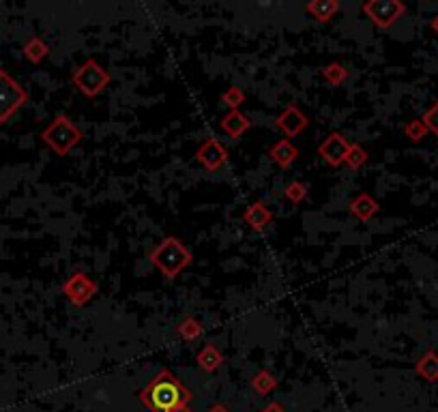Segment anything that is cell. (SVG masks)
Masks as SVG:
<instances>
[{"label": "cell", "instance_id": "obj_12", "mask_svg": "<svg viewBox=\"0 0 438 412\" xmlns=\"http://www.w3.org/2000/svg\"><path fill=\"white\" fill-rule=\"evenodd\" d=\"M219 127H221V131H224L228 137H232V140H239V137H241L245 131H249L252 121H249L241 110H230V112L221 118Z\"/></svg>", "mask_w": 438, "mask_h": 412}, {"label": "cell", "instance_id": "obj_10", "mask_svg": "<svg viewBox=\"0 0 438 412\" xmlns=\"http://www.w3.org/2000/svg\"><path fill=\"white\" fill-rule=\"evenodd\" d=\"M310 125V118L303 114L296 106H288L278 118H275V127L286 135V140L290 137H296L301 131H306Z\"/></svg>", "mask_w": 438, "mask_h": 412}, {"label": "cell", "instance_id": "obj_24", "mask_svg": "<svg viewBox=\"0 0 438 412\" xmlns=\"http://www.w3.org/2000/svg\"><path fill=\"white\" fill-rule=\"evenodd\" d=\"M221 103H226L230 110H239L243 103H245V92L239 86H230L228 90H224Z\"/></svg>", "mask_w": 438, "mask_h": 412}, {"label": "cell", "instance_id": "obj_1", "mask_svg": "<svg viewBox=\"0 0 438 412\" xmlns=\"http://www.w3.org/2000/svg\"><path fill=\"white\" fill-rule=\"evenodd\" d=\"M140 399L153 412H172L179 406H187L191 393L181 385L179 378H174V373L163 369L146 385V389L140 393Z\"/></svg>", "mask_w": 438, "mask_h": 412}, {"label": "cell", "instance_id": "obj_9", "mask_svg": "<svg viewBox=\"0 0 438 412\" xmlns=\"http://www.w3.org/2000/svg\"><path fill=\"white\" fill-rule=\"evenodd\" d=\"M196 161L207 172H217L228 161V149L217 140V137H209V140L202 142V146L196 151Z\"/></svg>", "mask_w": 438, "mask_h": 412}, {"label": "cell", "instance_id": "obj_6", "mask_svg": "<svg viewBox=\"0 0 438 412\" xmlns=\"http://www.w3.org/2000/svg\"><path fill=\"white\" fill-rule=\"evenodd\" d=\"M361 11L372 20L376 28H391L406 13V5L402 0H365Z\"/></svg>", "mask_w": 438, "mask_h": 412}, {"label": "cell", "instance_id": "obj_7", "mask_svg": "<svg viewBox=\"0 0 438 412\" xmlns=\"http://www.w3.org/2000/svg\"><path fill=\"white\" fill-rule=\"evenodd\" d=\"M350 144H353V142L346 140V135H344V133H340V131H331V133L324 137V140L320 142L318 155H320L329 165L338 167V165H342V163L346 161V155H348V151H350Z\"/></svg>", "mask_w": 438, "mask_h": 412}, {"label": "cell", "instance_id": "obj_8", "mask_svg": "<svg viewBox=\"0 0 438 412\" xmlns=\"http://www.w3.org/2000/svg\"><path fill=\"white\" fill-rule=\"evenodd\" d=\"M97 292V284L84 273H74L69 280L62 284V294L69 298L76 307L86 305Z\"/></svg>", "mask_w": 438, "mask_h": 412}, {"label": "cell", "instance_id": "obj_5", "mask_svg": "<svg viewBox=\"0 0 438 412\" xmlns=\"http://www.w3.org/2000/svg\"><path fill=\"white\" fill-rule=\"evenodd\" d=\"M26 101V88L18 80H13L5 69H0V125H5Z\"/></svg>", "mask_w": 438, "mask_h": 412}, {"label": "cell", "instance_id": "obj_27", "mask_svg": "<svg viewBox=\"0 0 438 412\" xmlns=\"http://www.w3.org/2000/svg\"><path fill=\"white\" fill-rule=\"evenodd\" d=\"M262 412H286V408L282 406V404H278V401H273V404H268Z\"/></svg>", "mask_w": 438, "mask_h": 412}, {"label": "cell", "instance_id": "obj_11", "mask_svg": "<svg viewBox=\"0 0 438 412\" xmlns=\"http://www.w3.org/2000/svg\"><path fill=\"white\" fill-rule=\"evenodd\" d=\"M243 221L254 230V232H264L268 226L273 224V213L268 211V206L258 200L254 204H249L247 209L243 211Z\"/></svg>", "mask_w": 438, "mask_h": 412}, {"label": "cell", "instance_id": "obj_13", "mask_svg": "<svg viewBox=\"0 0 438 412\" xmlns=\"http://www.w3.org/2000/svg\"><path fill=\"white\" fill-rule=\"evenodd\" d=\"M348 211L353 213V217H357L359 221H369L378 211H381V204L369 195V193H359L357 198L350 200L348 204Z\"/></svg>", "mask_w": 438, "mask_h": 412}, {"label": "cell", "instance_id": "obj_25", "mask_svg": "<svg viewBox=\"0 0 438 412\" xmlns=\"http://www.w3.org/2000/svg\"><path fill=\"white\" fill-rule=\"evenodd\" d=\"M404 133H406V137H411L413 142H421L430 131H427V127L423 125V121L417 118V121H411L406 127H404Z\"/></svg>", "mask_w": 438, "mask_h": 412}, {"label": "cell", "instance_id": "obj_3", "mask_svg": "<svg viewBox=\"0 0 438 412\" xmlns=\"http://www.w3.org/2000/svg\"><path fill=\"white\" fill-rule=\"evenodd\" d=\"M82 131L71 123L69 116L58 114L54 116V121L41 131V140L43 144H48L58 157L69 155L80 142H82Z\"/></svg>", "mask_w": 438, "mask_h": 412}, {"label": "cell", "instance_id": "obj_20", "mask_svg": "<svg viewBox=\"0 0 438 412\" xmlns=\"http://www.w3.org/2000/svg\"><path fill=\"white\" fill-rule=\"evenodd\" d=\"M275 385H278V380H275V376L268 371V369H260L254 378H252V387H254V391L256 393H260V395H268L273 389H275Z\"/></svg>", "mask_w": 438, "mask_h": 412}, {"label": "cell", "instance_id": "obj_14", "mask_svg": "<svg viewBox=\"0 0 438 412\" xmlns=\"http://www.w3.org/2000/svg\"><path fill=\"white\" fill-rule=\"evenodd\" d=\"M268 157H271V161L280 167H290L299 159V149L290 140L282 137V140H278L271 149H268Z\"/></svg>", "mask_w": 438, "mask_h": 412}, {"label": "cell", "instance_id": "obj_28", "mask_svg": "<svg viewBox=\"0 0 438 412\" xmlns=\"http://www.w3.org/2000/svg\"><path fill=\"white\" fill-rule=\"evenodd\" d=\"M209 412H230V410H228L226 406H219V404H217V406H213V408H211Z\"/></svg>", "mask_w": 438, "mask_h": 412}, {"label": "cell", "instance_id": "obj_23", "mask_svg": "<svg viewBox=\"0 0 438 412\" xmlns=\"http://www.w3.org/2000/svg\"><path fill=\"white\" fill-rule=\"evenodd\" d=\"M367 159H369V155H367V151H365L361 144H350V151H348L344 163H346L350 170H361V167L367 163Z\"/></svg>", "mask_w": 438, "mask_h": 412}, {"label": "cell", "instance_id": "obj_4", "mask_svg": "<svg viewBox=\"0 0 438 412\" xmlns=\"http://www.w3.org/2000/svg\"><path fill=\"white\" fill-rule=\"evenodd\" d=\"M110 74L104 64H99L95 58H88L86 62H82L74 76H71V84L88 99H95L104 92L110 84Z\"/></svg>", "mask_w": 438, "mask_h": 412}, {"label": "cell", "instance_id": "obj_21", "mask_svg": "<svg viewBox=\"0 0 438 412\" xmlns=\"http://www.w3.org/2000/svg\"><path fill=\"white\" fill-rule=\"evenodd\" d=\"M310 193V187L306 183H301V181H292L288 183V187L284 189V198L290 202V204H301L303 200L308 198Z\"/></svg>", "mask_w": 438, "mask_h": 412}, {"label": "cell", "instance_id": "obj_19", "mask_svg": "<svg viewBox=\"0 0 438 412\" xmlns=\"http://www.w3.org/2000/svg\"><path fill=\"white\" fill-rule=\"evenodd\" d=\"M348 69L340 62H329L324 69H322V80L329 84V86H340L348 80Z\"/></svg>", "mask_w": 438, "mask_h": 412}, {"label": "cell", "instance_id": "obj_18", "mask_svg": "<svg viewBox=\"0 0 438 412\" xmlns=\"http://www.w3.org/2000/svg\"><path fill=\"white\" fill-rule=\"evenodd\" d=\"M22 52H24V56L30 60V62H41L48 54H50V48H48V43L41 39V37H30L26 43H24V48H22Z\"/></svg>", "mask_w": 438, "mask_h": 412}, {"label": "cell", "instance_id": "obj_22", "mask_svg": "<svg viewBox=\"0 0 438 412\" xmlns=\"http://www.w3.org/2000/svg\"><path fill=\"white\" fill-rule=\"evenodd\" d=\"M202 331H205V327H202V322H198L196 318H185L179 327H177V333L183 337V339H198L202 335Z\"/></svg>", "mask_w": 438, "mask_h": 412}, {"label": "cell", "instance_id": "obj_17", "mask_svg": "<svg viewBox=\"0 0 438 412\" xmlns=\"http://www.w3.org/2000/svg\"><path fill=\"white\" fill-rule=\"evenodd\" d=\"M415 371L427 383H438V352L436 350L423 352L415 365Z\"/></svg>", "mask_w": 438, "mask_h": 412}, {"label": "cell", "instance_id": "obj_2", "mask_svg": "<svg viewBox=\"0 0 438 412\" xmlns=\"http://www.w3.org/2000/svg\"><path fill=\"white\" fill-rule=\"evenodd\" d=\"M149 260L157 266L165 280H174L193 262V254L179 236H165L149 254Z\"/></svg>", "mask_w": 438, "mask_h": 412}, {"label": "cell", "instance_id": "obj_29", "mask_svg": "<svg viewBox=\"0 0 438 412\" xmlns=\"http://www.w3.org/2000/svg\"><path fill=\"white\" fill-rule=\"evenodd\" d=\"M430 28H432V30H434V32L438 34V15H436V18H434V20L430 22Z\"/></svg>", "mask_w": 438, "mask_h": 412}, {"label": "cell", "instance_id": "obj_26", "mask_svg": "<svg viewBox=\"0 0 438 412\" xmlns=\"http://www.w3.org/2000/svg\"><path fill=\"white\" fill-rule=\"evenodd\" d=\"M421 121H423V125L427 127V131L434 133V135L438 137V101H436L434 106L421 116Z\"/></svg>", "mask_w": 438, "mask_h": 412}, {"label": "cell", "instance_id": "obj_16", "mask_svg": "<svg viewBox=\"0 0 438 412\" xmlns=\"http://www.w3.org/2000/svg\"><path fill=\"white\" fill-rule=\"evenodd\" d=\"M196 361H198V367H200V369H205L207 373H213V371H217L219 365L224 363V355L217 350L215 343H207V346L198 352Z\"/></svg>", "mask_w": 438, "mask_h": 412}, {"label": "cell", "instance_id": "obj_30", "mask_svg": "<svg viewBox=\"0 0 438 412\" xmlns=\"http://www.w3.org/2000/svg\"><path fill=\"white\" fill-rule=\"evenodd\" d=\"M172 412H191V410H189L187 406H179V408H174Z\"/></svg>", "mask_w": 438, "mask_h": 412}, {"label": "cell", "instance_id": "obj_15", "mask_svg": "<svg viewBox=\"0 0 438 412\" xmlns=\"http://www.w3.org/2000/svg\"><path fill=\"white\" fill-rule=\"evenodd\" d=\"M342 11V3L340 0H312V3L306 5V13H310L316 22H331L333 15Z\"/></svg>", "mask_w": 438, "mask_h": 412}]
</instances>
